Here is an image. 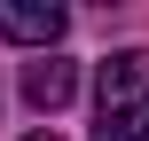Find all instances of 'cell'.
Segmentation results:
<instances>
[{"mask_svg":"<svg viewBox=\"0 0 149 141\" xmlns=\"http://www.w3.org/2000/svg\"><path fill=\"white\" fill-rule=\"evenodd\" d=\"M94 141H149V47H118L94 78Z\"/></svg>","mask_w":149,"mask_h":141,"instance_id":"6da1fadb","label":"cell"},{"mask_svg":"<svg viewBox=\"0 0 149 141\" xmlns=\"http://www.w3.org/2000/svg\"><path fill=\"white\" fill-rule=\"evenodd\" d=\"M63 24H71V16H63L55 0H0V39H16V47H39V55H47V47L63 39Z\"/></svg>","mask_w":149,"mask_h":141,"instance_id":"7a4b0ae2","label":"cell"},{"mask_svg":"<svg viewBox=\"0 0 149 141\" xmlns=\"http://www.w3.org/2000/svg\"><path fill=\"white\" fill-rule=\"evenodd\" d=\"M71 94H79V63H63V55H39V63H24V102H31L39 118H55Z\"/></svg>","mask_w":149,"mask_h":141,"instance_id":"3957f363","label":"cell"},{"mask_svg":"<svg viewBox=\"0 0 149 141\" xmlns=\"http://www.w3.org/2000/svg\"><path fill=\"white\" fill-rule=\"evenodd\" d=\"M24 141H55V126H39V133H24Z\"/></svg>","mask_w":149,"mask_h":141,"instance_id":"277c9868","label":"cell"}]
</instances>
